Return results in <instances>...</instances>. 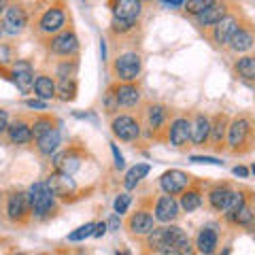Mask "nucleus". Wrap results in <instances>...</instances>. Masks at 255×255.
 Listing matches in <instances>:
<instances>
[{
	"label": "nucleus",
	"mask_w": 255,
	"mask_h": 255,
	"mask_svg": "<svg viewBox=\"0 0 255 255\" xmlns=\"http://www.w3.org/2000/svg\"><path fill=\"white\" fill-rule=\"evenodd\" d=\"M145 247L149 253H164V255H183L191 253V241L179 226H164L153 228L145 236Z\"/></svg>",
	"instance_id": "1"
},
{
	"label": "nucleus",
	"mask_w": 255,
	"mask_h": 255,
	"mask_svg": "<svg viewBox=\"0 0 255 255\" xmlns=\"http://www.w3.org/2000/svg\"><path fill=\"white\" fill-rule=\"evenodd\" d=\"M28 200H30V206H32V217L38 219V221H45V219H49L58 213L55 196H53V191L49 189V185H47L45 181H38L30 187Z\"/></svg>",
	"instance_id": "2"
},
{
	"label": "nucleus",
	"mask_w": 255,
	"mask_h": 255,
	"mask_svg": "<svg viewBox=\"0 0 255 255\" xmlns=\"http://www.w3.org/2000/svg\"><path fill=\"white\" fill-rule=\"evenodd\" d=\"M4 215L15 226H26L32 217V206L28 194L21 189H11L4 198Z\"/></svg>",
	"instance_id": "3"
},
{
	"label": "nucleus",
	"mask_w": 255,
	"mask_h": 255,
	"mask_svg": "<svg viewBox=\"0 0 255 255\" xmlns=\"http://www.w3.org/2000/svg\"><path fill=\"white\" fill-rule=\"evenodd\" d=\"M64 23H66V11H64V6L62 4H49L38 13L34 28H36L38 34L53 36V34H58L60 30H64Z\"/></svg>",
	"instance_id": "4"
},
{
	"label": "nucleus",
	"mask_w": 255,
	"mask_h": 255,
	"mask_svg": "<svg viewBox=\"0 0 255 255\" xmlns=\"http://www.w3.org/2000/svg\"><path fill=\"white\" fill-rule=\"evenodd\" d=\"M0 73L6 79H11L21 94H30L34 90V68H32V64L26 60H15L11 66L0 68Z\"/></svg>",
	"instance_id": "5"
},
{
	"label": "nucleus",
	"mask_w": 255,
	"mask_h": 255,
	"mask_svg": "<svg viewBox=\"0 0 255 255\" xmlns=\"http://www.w3.org/2000/svg\"><path fill=\"white\" fill-rule=\"evenodd\" d=\"M142 70V60L136 51H128L117 55V60L113 62V75L119 81H136V77Z\"/></svg>",
	"instance_id": "6"
},
{
	"label": "nucleus",
	"mask_w": 255,
	"mask_h": 255,
	"mask_svg": "<svg viewBox=\"0 0 255 255\" xmlns=\"http://www.w3.org/2000/svg\"><path fill=\"white\" fill-rule=\"evenodd\" d=\"M49 45V51L55 53V55H62V58H73V55H77L79 51V38L73 30L64 28L60 30L58 34H53L49 41H47Z\"/></svg>",
	"instance_id": "7"
},
{
	"label": "nucleus",
	"mask_w": 255,
	"mask_h": 255,
	"mask_svg": "<svg viewBox=\"0 0 255 255\" xmlns=\"http://www.w3.org/2000/svg\"><path fill=\"white\" fill-rule=\"evenodd\" d=\"M2 30L6 34H21L28 26V13L23 9L21 2H11L2 13Z\"/></svg>",
	"instance_id": "8"
},
{
	"label": "nucleus",
	"mask_w": 255,
	"mask_h": 255,
	"mask_svg": "<svg viewBox=\"0 0 255 255\" xmlns=\"http://www.w3.org/2000/svg\"><path fill=\"white\" fill-rule=\"evenodd\" d=\"M111 132L115 134L119 140H136L140 136V124L138 119H134L132 115H117L111 122Z\"/></svg>",
	"instance_id": "9"
},
{
	"label": "nucleus",
	"mask_w": 255,
	"mask_h": 255,
	"mask_svg": "<svg viewBox=\"0 0 255 255\" xmlns=\"http://www.w3.org/2000/svg\"><path fill=\"white\" fill-rule=\"evenodd\" d=\"M191 183V177L183 170H166L162 177H159V187L164 189V194H170V196H177L181 194L183 189H187V185Z\"/></svg>",
	"instance_id": "10"
},
{
	"label": "nucleus",
	"mask_w": 255,
	"mask_h": 255,
	"mask_svg": "<svg viewBox=\"0 0 255 255\" xmlns=\"http://www.w3.org/2000/svg\"><path fill=\"white\" fill-rule=\"evenodd\" d=\"M249 136H251V126L245 117H238L228 126V142H230V149H232L234 153L249 142Z\"/></svg>",
	"instance_id": "11"
},
{
	"label": "nucleus",
	"mask_w": 255,
	"mask_h": 255,
	"mask_svg": "<svg viewBox=\"0 0 255 255\" xmlns=\"http://www.w3.org/2000/svg\"><path fill=\"white\" fill-rule=\"evenodd\" d=\"M83 164V149L81 147H68L66 151H62L60 155H55V170L60 172H66V174H73L81 168Z\"/></svg>",
	"instance_id": "12"
},
{
	"label": "nucleus",
	"mask_w": 255,
	"mask_h": 255,
	"mask_svg": "<svg viewBox=\"0 0 255 255\" xmlns=\"http://www.w3.org/2000/svg\"><path fill=\"white\" fill-rule=\"evenodd\" d=\"M45 183L53 191V196L62 198V200H68V196H75V191H77V185H75V181L70 179V174L60 172V170H55L53 174H49Z\"/></svg>",
	"instance_id": "13"
},
{
	"label": "nucleus",
	"mask_w": 255,
	"mask_h": 255,
	"mask_svg": "<svg viewBox=\"0 0 255 255\" xmlns=\"http://www.w3.org/2000/svg\"><path fill=\"white\" fill-rule=\"evenodd\" d=\"M126 226H128V230H130L132 236H147L151 230L155 228V215H151L149 211L140 209V211L132 213L130 217H128Z\"/></svg>",
	"instance_id": "14"
},
{
	"label": "nucleus",
	"mask_w": 255,
	"mask_h": 255,
	"mask_svg": "<svg viewBox=\"0 0 255 255\" xmlns=\"http://www.w3.org/2000/svg\"><path fill=\"white\" fill-rule=\"evenodd\" d=\"M191 140V122L187 117H177L168 128V142L172 147H185Z\"/></svg>",
	"instance_id": "15"
},
{
	"label": "nucleus",
	"mask_w": 255,
	"mask_h": 255,
	"mask_svg": "<svg viewBox=\"0 0 255 255\" xmlns=\"http://www.w3.org/2000/svg\"><path fill=\"white\" fill-rule=\"evenodd\" d=\"M111 9L115 19L136 21L142 11V0H111Z\"/></svg>",
	"instance_id": "16"
},
{
	"label": "nucleus",
	"mask_w": 255,
	"mask_h": 255,
	"mask_svg": "<svg viewBox=\"0 0 255 255\" xmlns=\"http://www.w3.org/2000/svg\"><path fill=\"white\" fill-rule=\"evenodd\" d=\"M179 202L174 200L170 194H164L155 200V221H162V223H170V221H177L179 219Z\"/></svg>",
	"instance_id": "17"
},
{
	"label": "nucleus",
	"mask_w": 255,
	"mask_h": 255,
	"mask_svg": "<svg viewBox=\"0 0 255 255\" xmlns=\"http://www.w3.org/2000/svg\"><path fill=\"white\" fill-rule=\"evenodd\" d=\"M238 28H241V26H238V17H236V15H226V17H221L213 26V41L217 45H228L230 38L236 34Z\"/></svg>",
	"instance_id": "18"
},
{
	"label": "nucleus",
	"mask_w": 255,
	"mask_h": 255,
	"mask_svg": "<svg viewBox=\"0 0 255 255\" xmlns=\"http://www.w3.org/2000/svg\"><path fill=\"white\" fill-rule=\"evenodd\" d=\"M113 90H115L119 107L132 109V107H136L140 102V90L134 85V81H122V83L113 85Z\"/></svg>",
	"instance_id": "19"
},
{
	"label": "nucleus",
	"mask_w": 255,
	"mask_h": 255,
	"mask_svg": "<svg viewBox=\"0 0 255 255\" xmlns=\"http://www.w3.org/2000/svg\"><path fill=\"white\" fill-rule=\"evenodd\" d=\"M6 136H9V142H13V145H28V142L34 138L32 124H28L26 119H15V122L9 124V128H6Z\"/></svg>",
	"instance_id": "20"
},
{
	"label": "nucleus",
	"mask_w": 255,
	"mask_h": 255,
	"mask_svg": "<svg viewBox=\"0 0 255 255\" xmlns=\"http://www.w3.org/2000/svg\"><path fill=\"white\" fill-rule=\"evenodd\" d=\"M232 196H234V189L228 185V183H221V185L217 187H213L209 191V206L215 211V213H223L228 209V204L230 200H232Z\"/></svg>",
	"instance_id": "21"
},
{
	"label": "nucleus",
	"mask_w": 255,
	"mask_h": 255,
	"mask_svg": "<svg viewBox=\"0 0 255 255\" xmlns=\"http://www.w3.org/2000/svg\"><path fill=\"white\" fill-rule=\"evenodd\" d=\"M228 15V4L223 0H217L215 4H211L209 9H204L200 15H196V23L202 28H213L221 17Z\"/></svg>",
	"instance_id": "22"
},
{
	"label": "nucleus",
	"mask_w": 255,
	"mask_h": 255,
	"mask_svg": "<svg viewBox=\"0 0 255 255\" xmlns=\"http://www.w3.org/2000/svg\"><path fill=\"white\" fill-rule=\"evenodd\" d=\"M211 138V119L204 113H196L194 122H191V140L196 145H206Z\"/></svg>",
	"instance_id": "23"
},
{
	"label": "nucleus",
	"mask_w": 255,
	"mask_h": 255,
	"mask_svg": "<svg viewBox=\"0 0 255 255\" xmlns=\"http://www.w3.org/2000/svg\"><path fill=\"white\" fill-rule=\"evenodd\" d=\"M202 206V187L194 183V185H187V189L181 191V209L185 213H194Z\"/></svg>",
	"instance_id": "24"
},
{
	"label": "nucleus",
	"mask_w": 255,
	"mask_h": 255,
	"mask_svg": "<svg viewBox=\"0 0 255 255\" xmlns=\"http://www.w3.org/2000/svg\"><path fill=\"white\" fill-rule=\"evenodd\" d=\"M228 117L219 113V115H215V119L211 122V147L215 151H221L223 149V140H226V134H228Z\"/></svg>",
	"instance_id": "25"
},
{
	"label": "nucleus",
	"mask_w": 255,
	"mask_h": 255,
	"mask_svg": "<svg viewBox=\"0 0 255 255\" xmlns=\"http://www.w3.org/2000/svg\"><path fill=\"white\" fill-rule=\"evenodd\" d=\"M36 140V151L41 155H47L49 157L51 153H55L58 151V147H60V130L58 128H53V130H49V132H45V134H41L38 138H34Z\"/></svg>",
	"instance_id": "26"
},
{
	"label": "nucleus",
	"mask_w": 255,
	"mask_h": 255,
	"mask_svg": "<svg viewBox=\"0 0 255 255\" xmlns=\"http://www.w3.org/2000/svg\"><path fill=\"white\" fill-rule=\"evenodd\" d=\"M34 94L41 100H53L58 96V83L49 75H38L34 79Z\"/></svg>",
	"instance_id": "27"
},
{
	"label": "nucleus",
	"mask_w": 255,
	"mask_h": 255,
	"mask_svg": "<svg viewBox=\"0 0 255 255\" xmlns=\"http://www.w3.org/2000/svg\"><path fill=\"white\" fill-rule=\"evenodd\" d=\"M166 117H168V109L164 105H149L147 107V128L149 132H157L162 130L166 124Z\"/></svg>",
	"instance_id": "28"
},
{
	"label": "nucleus",
	"mask_w": 255,
	"mask_h": 255,
	"mask_svg": "<svg viewBox=\"0 0 255 255\" xmlns=\"http://www.w3.org/2000/svg\"><path fill=\"white\" fill-rule=\"evenodd\" d=\"M255 43V36H253V32L251 30H247V28H238L236 30V34L230 38V49L236 51V53H243V51H249L251 47Z\"/></svg>",
	"instance_id": "29"
},
{
	"label": "nucleus",
	"mask_w": 255,
	"mask_h": 255,
	"mask_svg": "<svg viewBox=\"0 0 255 255\" xmlns=\"http://www.w3.org/2000/svg\"><path fill=\"white\" fill-rule=\"evenodd\" d=\"M196 249L204 255L213 253L217 249V232H215L213 228H202L196 236Z\"/></svg>",
	"instance_id": "30"
},
{
	"label": "nucleus",
	"mask_w": 255,
	"mask_h": 255,
	"mask_svg": "<svg viewBox=\"0 0 255 255\" xmlns=\"http://www.w3.org/2000/svg\"><path fill=\"white\" fill-rule=\"evenodd\" d=\"M149 170H151L149 164H136L134 168L128 170L126 179H124V187H126V189H134V187H136L138 183L149 174Z\"/></svg>",
	"instance_id": "31"
},
{
	"label": "nucleus",
	"mask_w": 255,
	"mask_h": 255,
	"mask_svg": "<svg viewBox=\"0 0 255 255\" xmlns=\"http://www.w3.org/2000/svg\"><path fill=\"white\" fill-rule=\"evenodd\" d=\"M58 98L70 102L77 98V81L75 79H58Z\"/></svg>",
	"instance_id": "32"
},
{
	"label": "nucleus",
	"mask_w": 255,
	"mask_h": 255,
	"mask_svg": "<svg viewBox=\"0 0 255 255\" xmlns=\"http://www.w3.org/2000/svg\"><path fill=\"white\" fill-rule=\"evenodd\" d=\"M236 73L241 75L247 81H253L255 79V55H247V58H241L236 62Z\"/></svg>",
	"instance_id": "33"
},
{
	"label": "nucleus",
	"mask_w": 255,
	"mask_h": 255,
	"mask_svg": "<svg viewBox=\"0 0 255 255\" xmlns=\"http://www.w3.org/2000/svg\"><path fill=\"white\" fill-rule=\"evenodd\" d=\"M53 128H58V122H55L53 117H49V115H41V117H36L34 122H32V134H34V138H38L41 134L53 130Z\"/></svg>",
	"instance_id": "34"
},
{
	"label": "nucleus",
	"mask_w": 255,
	"mask_h": 255,
	"mask_svg": "<svg viewBox=\"0 0 255 255\" xmlns=\"http://www.w3.org/2000/svg\"><path fill=\"white\" fill-rule=\"evenodd\" d=\"M77 68H79V62H77V55H73L70 60H64L58 64L55 68V77L58 79H75L77 77Z\"/></svg>",
	"instance_id": "35"
},
{
	"label": "nucleus",
	"mask_w": 255,
	"mask_h": 255,
	"mask_svg": "<svg viewBox=\"0 0 255 255\" xmlns=\"http://www.w3.org/2000/svg\"><path fill=\"white\" fill-rule=\"evenodd\" d=\"M253 217H255V213H253V209H251V206L247 204V200H245V204L236 211V215H234V217L230 219V221L236 223V226H249V223L253 221Z\"/></svg>",
	"instance_id": "36"
},
{
	"label": "nucleus",
	"mask_w": 255,
	"mask_h": 255,
	"mask_svg": "<svg viewBox=\"0 0 255 255\" xmlns=\"http://www.w3.org/2000/svg\"><path fill=\"white\" fill-rule=\"evenodd\" d=\"M215 2H217V0H187L183 9H185V13H187V15H191V17H196V15H200L204 9H209V6H211V4H215Z\"/></svg>",
	"instance_id": "37"
},
{
	"label": "nucleus",
	"mask_w": 255,
	"mask_h": 255,
	"mask_svg": "<svg viewBox=\"0 0 255 255\" xmlns=\"http://www.w3.org/2000/svg\"><path fill=\"white\" fill-rule=\"evenodd\" d=\"M94 228H96V223H85V226L77 228L75 232L68 234V241L70 243H81V241H85V238L94 236Z\"/></svg>",
	"instance_id": "38"
},
{
	"label": "nucleus",
	"mask_w": 255,
	"mask_h": 255,
	"mask_svg": "<svg viewBox=\"0 0 255 255\" xmlns=\"http://www.w3.org/2000/svg\"><path fill=\"white\" fill-rule=\"evenodd\" d=\"M13 62V47L9 43H0V68L11 66Z\"/></svg>",
	"instance_id": "39"
},
{
	"label": "nucleus",
	"mask_w": 255,
	"mask_h": 255,
	"mask_svg": "<svg viewBox=\"0 0 255 255\" xmlns=\"http://www.w3.org/2000/svg\"><path fill=\"white\" fill-rule=\"evenodd\" d=\"M105 111L109 115H113L115 111H119V102H117V96H115L113 87H109V92L105 94Z\"/></svg>",
	"instance_id": "40"
},
{
	"label": "nucleus",
	"mask_w": 255,
	"mask_h": 255,
	"mask_svg": "<svg viewBox=\"0 0 255 255\" xmlns=\"http://www.w3.org/2000/svg\"><path fill=\"white\" fill-rule=\"evenodd\" d=\"M130 202H132V196L130 194H119L117 198H115V213H126L128 211V206H130Z\"/></svg>",
	"instance_id": "41"
},
{
	"label": "nucleus",
	"mask_w": 255,
	"mask_h": 255,
	"mask_svg": "<svg viewBox=\"0 0 255 255\" xmlns=\"http://www.w3.org/2000/svg\"><path fill=\"white\" fill-rule=\"evenodd\" d=\"M194 164H211V166H223V162L221 159H217V157H209V155H191L189 157Z\"/></svg>",
	"instance_id": "42"
},
{
	"label": "nucleus",
	"mask_w": 255,
	"mask_h": 255,
	"mask_svg": "<svg viewBox=\"0 0 255 255\" xmlns=\"http://www.w3.org/2000/svg\"><path fill=\"white\" fill-rule=\"evenodd\" d=\"M111 151H113V157H115V168H117V170H124L126 159H124V155H122V153H119V149H117L115 142H111Z\"/></svg>",
	"instance_id": "43"
},
{
	"label": "nucleus",
	"mask_w": 255,
	"mask_h": 255,
	"mask_svg": "<svg viewBox=\"0 0 255 255\" xmlns=\"http://www.w3.org/2000/svg\"><path fill=\"white\" fill-rule=\"evenodd\" d=\"M6 128H9V111L0 107V134H4Z\"/></svg>",
	"instance_id": "44"
},
{
	"label": "nucleus",
	"mask_w": 255,
	"mask_h": 255,
	"mask_svg": "<svg viewBox=\"0 0 255 255\" xmlns=\"http://www.w3.org/2000/svg\"><path fill=\"white\" fill-rule=\"evenodd\" d=\"M28 109H36V111H45L47 109V100H26Z\"/></svg>",
	"instance_id": "45"
},
{
	"label": "nucleus",
	"mask_w": 255,
	"mask_h": 255,
	"mask_svg": "<svg viewBox=\"0 0 255 255\" xmlns=\"http://www.w3.org/2000/svg\"><path fill=\"white\" fill-rule=\"evenodd\" d=\"M107 226H109V230H111V232H117V230H119V226H122V221H119V213H115L113 217L109 219V223H107Z\"/></svg>",
	"instance_id": "46"
},
{
	"label": "nucleus",
	"mask_w": 255,
	"mask_h": 255,
	"mask_svg": "<svg viewBox=\"0 0 255 255\" xmlns=\"http://www.w3.org/2000/svg\"><path fill=\"white\" fill-rule=\"evenodd\" d=\"M107 230H109V226H107L105 221H102V223H96V228H94V236H96V238L105 236V234H107Z\"/></svg>",
	"instance_id": "47"
},
{
	"label": "nucleus",
	"mask_w": 255,
	"mask_h": 255,
	"mask_svg": "<svg viewBox=\"0 0 255 255\" xmlns=\"http://www.w3.org/2000/svg\"><path fill=\"white\" fill-rule=\"evenodd\" d=\"M234 174H236V177H247V174H249V170H247L245 166H236V168H234Z\"/></svg>",
	"instance_id": "48"
},
{
	"label": "nucleus",
	"mask_w": 255,
	"mask_h": 255,
	"mask_svg": "<svg viewBox=\"0 0 255 255\" xmlns=\"http://www.w3.org/2000/svg\"><path fill=\"white\" fill-rule=\"evenodd\" d=\"M11 4V0H0V15H2L6 11V6Z\"/></svg>",
	"instance_id": "49"
},
{
	"label": "nucleus",
	"mask_w": 255,
	"mask_h": 255,
	"mask_svg": "<svg viewBox=\"0 0 255 255\" xmlns=\"http://www.w3.org/2000/svg\"><path fill=\"white\" fill-rule=\"evenodd\" d=\"M162 2H166V4H172V6H179L183 0H162Z\"/></svg>",
	"instance_id": "50"
},
{
	"label": "nucleus",
	"mask_w": 255,
	"mask_h": 255,
	"mask_svg": "<svg viewBox=\"0 0 255 255\" xmlns=\"http://www.w3.org/2000/svg\"><path fill=\"white\" fill-rule=\"evenodd\" d=\"M2 32H4V30H2V26H0V36H2Z\"/></svg>",
	"instance_id": "51"
},
{
	"label": "nucleus",
	"mask_w": 255,
	"mask_h": 255,
	"mask_svg": "<svg viewBox=\"0 0 255 255\" xmlns=\"http://www.w3.org/2000/svg\"><path fill=\"white\" fill-rule=\"evenodd\" d=\"M0 204H2V194H0Z\"/></svg>",
	"instance_id": "52"
},
{
	"label": "nucleus",
	"mask_w": 255,
	"mask_h": 255,
	"mask_svg": "<svg viewBox=\"0 0 255 255\" xmlns=\"http://www.w3.org/2000/svg\"><path fill=\"white\" fill-rule=\"evenodd\" d=\"M251 170H253V174H255V164H253V168H251Z\"/></svg>",
	"instance_id": "53"
}]
</instances>
